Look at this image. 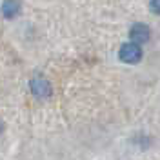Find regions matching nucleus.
I'll use <instances>...</instances> for the list:
<instances>
[{
    "label": "nucleus",
    "instance_id": "20e7f679",
    "mask_svg": "<svg viewBox=\"0 0 160 160\" xmlns=\"http://www.w3.org/2000/svg\"><path fill=\"white\" fill-rule=\"evenodd\" d=\"M20 13V2L18 0H4L2 4V15L8 20H13Z\"/></svg>",
    "mask_w": 160,
    "mask_h": 160
},
{
    "label": "nucleus",
    "instance_id": "423d86ee",
    "mask_svg": "<svg viewBox=\"0 0 160 160\" xmlns=\"http://www.w3.org/2000/svg\"><path fill=\"white\" fill-rule=\"evenodd\" d=\"M4 133V124H2V120H0V135Z\"/></svg>",
    "mask_w": 160,
    "mask_h": 160
},
{
    "label": "nucleus",
    "instance_id": "7ed1b4c3",
    "mask_svg": "<svg viewBox=\"0 0 160 160\" xmlns=\"http://www.w3.org/2000/svg\"><path fill=\"white\" fill-rule=\"evenodd\" d=\"M129 38L131 42H135V44H138V46H142V44H146V42H149L151 38V29L149 26H146V24H135V26H131L129 29Z\"/></svg>",
    "mask_w": 160,
    "mask_h": 160
},
{
    "label": "nucleus",
    "instance_id": "f03ea898",
    "mask_svg": "<svg viewBox=\"0 0 160 160\" xmlns=\"http://www.w3.org/2000/svg\"><path fill=\"white\" fill-rule=\"evenodd\" d=\"M29 89L33 93V97L37 98H49L53 89H51V84L42 77H35L29 80Z\"/></svg>",
    "mask_w": 160,
    "mask_h": 160
},
{
    "label": "nucleus",
    "instance_id": "f257e3e1",
    "mask_svg": "<svg viewBox=\"0 0 160 160\" xmlns=\"http://www.w3.org/2000/svg\"><path fill=\"white\" fill-rule=\"evenodd\" d=\"M118 58L124 64H138L142 60V49H140L138 44L135 42H128V44H122V48L118 51Z\"/></svg>",
    "mask_w": 160,
    "mask_h": 160
},
{
    "label": "nucleus",
    "instance_id": "39448f33",
    "mask_svg": "<svg viewBox=\"0 0 160 160\" xmlns=\"http://www.w3.org/2000/svg\"><path fill=\"white\" fill-rule=\"evenodd\" d=\"M149 9H151V13L160 15V0H151L149 2Z\"/></svg>",
    "mask_w": 160,
    "mask_h": 160
}]
</instances>
